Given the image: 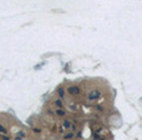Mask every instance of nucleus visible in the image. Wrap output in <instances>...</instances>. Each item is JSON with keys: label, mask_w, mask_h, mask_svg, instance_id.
Segmentation results:
<instances>
[{"label": "nucleus", "mask_w": 142, "mask_h": 140, "mask_svg": "<svg viewBox=\"0 0 142 140\" xmlns=\"http://www.w3.org/2000/svg\"><path fill=\"white\" fill-rule=\"evenodd\" d=\"M100 98H101V91L99 89H94V90H91L89 94H87V100H89L90 103L97 101Z\"/></svg>", "instance_id": "obj_1"}, {"label": "nucleus", "mask_w": 142, "mask_h": 140, "mask_svg": "<svg viewBox=\"0 0 142 140\" xmlns=\"http://www.w3.org/2000/svg\"><path fill=\"white\" fill-rule=\"evenodd\" d=\"M49 113H50V114H54V115H56V116H59V118H64L65 115H66V111H65L64 108H56V109L54 110V111L49 110Z\"/></svg>", "instance_id": "obj_2"}, {"label": "nucleus", "mask_w": 142, "mask_h": 140, "mask_svg": "<svg viewBox=\"0 0 142 140\" xmlns=\"http://www.w3.org/2000/svg\"><path fill=\"white\" fill-rule=\"evenodd\" d=\"M67 93L70 95H79L80 94V88L77 85H71V86L67 88Z\"/></svg>", "instance_id": "obj_3"}, {"label": "nucleus", "mask_w": 142, "mask_h": 140, "mask_svg": "<svg viewBox=\"0 0 142 140\" xmlns=\"http://www.w3.org/2000/svg\"><path fill=\"white\" fill-rule=\"evenodd\" d=\"M71 125H72V121L70 119H64L61 121V128L64 129V130H66V131L71 129Z\"/></svg>", "instance_id": "obj_4"}, {"label": "nucleus", "mask_w": 142, "mask_h": 140, "mask_svg": "<svg viewBox=\"0 0 142 140\" xmlns=\"http://www.w3.org/2000/svg\"><path fill=\"white\" fill-rule=\"evenodd\" d=\"M54 104H55L56 108H64V104H62V99L61 98H56L54 100Z\"/></svg>", "instance_id": "obj_5"}, {"label": "nucleus", "mask_w": 142, "mask_h": 140, "mask_svg": "<svg viewBox=\"0 0 142 140\" xmlns=\"http://www.w3.org/2000/svg\"><path fill=\"white\" fill-rule=\"evenodd\" d=\"M75 136H76V135H75V131H71V133L67 131V133H65V134L62 135L64 139H74Z\"/></svg>", "instance_id": "obj_6"}, {"label": "nucleus", "mask_w": 142, "mask_h": 140, "mask_svg": "<svg viewBox=\"0 0 142 140\" xmlns=\"http://www.w3.org/2000/svg\"><path fill=\"white\" fill-rule=\"evenodd\" d=\"M69 109L71 111H76V110H77V105L74 104V103H71V104H69Z\"/></svg>", "instance_id": "obj_7"}, {"label": "nucleus", "mask_w": 142, "mask_h": 140, "mask_svg": "<svg viewBox=\"0 0 142 140\" xmlns=\"http://www.w3.org/2000/svg\"><path fill=\"white\" fill-rule=\"evenodd\" d=\"M25 136H26V133H25V131H20V133L16 134V139H23V138H25Z\"/></svg>", "instance_id": "obj_8"}, {"label": "nucleus", "mask_w": 142, "mask_h": 140, "mask_svg": "<svg viewBox=\"0 0 142 140\" xmlns=\"http://www.w3.org/2000/svg\"><path fill=\"white\" fill-rule=\"evenodd\" d=\"M57 94L60 95V98H61V99H64V98H65V95H64V89H62L61 86L57 89Z\"/></svg>", "instance_id": "obj_9"}, {"label": "nucleus", "mask_w": 142, "mask_h": 140, "mask_svg": "<svg viewBox=\"0 0 142 140\" xmlns=\"http://www.w3.org/2000/svg\"><path fill=\"white\" fill-rule=\"evenodd\" d=\"M71 131H76L77 130V125H76L75 123H72V125H71V129H70Z\"/></svg>", "instance_id": "obj_10"}, {"label": "nucleus", "mask_w": 142, "mask_h": 140, "mask_svg": "<svg viewBox=\"0 0 142 140\" xmlns=\"http://www.w3.org/2000/svg\"><path fill=\"white\" fill-rule=\"evenodd\" d=\"M34 131H35V133H38V134H39V133H40V131H41V130H40V129H39V128H35V129H34Z\"/></svg>", "instance_id": "obj_11"}]
</instances>
